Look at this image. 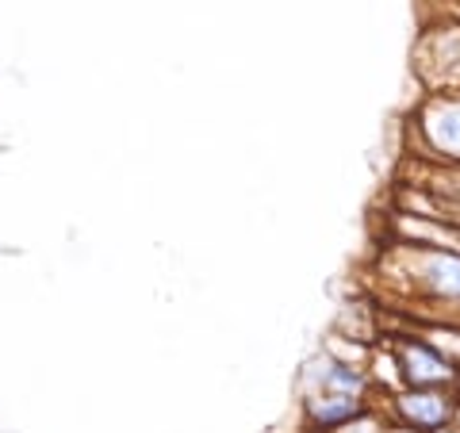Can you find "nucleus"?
Masks as SVG:
<instances>
[{
    "instance_id": "nucleus-1",
    "label": "nucleus",
    "mask_w": 460,
    "mask_h": 433,
    "mask_svg": "<svg viewBox=\"0 0 460 433\" xmlns=\"http://www.w3.org/2000/svg\"><path fill=\"white\" fill-rule=\"evenodd\" d=\"M419 162L460 165V93H426L411 115Z\"/></svg>"
},
{
    "instance_id": "nucleus-2",
    "label": "nucleus",
    "mask_w": 460,
    "mask_h": 433,
    "mask_svg": "<svg viewBox=\"0 0 460 433\" xmlns=\"http://www.w3.org/2000/svg\"><path fill=\"white\" fill-rule=\"evenodd\" d=\"M414 69L426 93H460V16H438L419 35Z\"/></svg>"
},
{
    "instance_id": "nucleus-3",
    "label": "nucleus",
    "mask_w": 460,
    "mask_h": 433,
    "mask_svg": "<svg viewBox=\"0 0 460 433\" xmlns=\"http://www.w3.org/2000/svg\"><path fill=\"white\" fill-rule=\"evenodd\" d=\"M460 407L456 387H399L395 395L384 399V411L395 422L419 429V433H441L453 426Z\"/></svg>"
},
{
    "instance_id": "nucleus-4",
    "label": "nucleus",
    "mask_w": 460,
    "mask_h": 433,
    "mask_svg": "<svg viewBox=\"0 0 460 433\" xmlns=\"http://www.w3.org/2000/svg\"><path fill=\"white\" fill-rule=\"evenodd\" d=\"M392 349H395V360H399L402 387H456L460 384V365L445 357L438 345H429L419 330L395 334Z\"/></svg>"
},
{
    "instance_id": "nucleus-5",
    "label": "nucleus",
    "mask_w": 460,
    "mask_h": 433,
    "mask_svg": "<svg viewBox=\"0 0 460 433\" xmlns=\"http://www.w3.org/2000/svg\"><path fill=\"white\" fill-rule=\"evenodd\" d=\"M299 407H304L307 433H330L334 426L349 422L353 414L376 407V399L353 392H299Z\"/></svg>"
},
{
    "instance_id": "nucleus-6",
    "label": "nucleus",
    "mask_w": 460,
    "mask_h": 433,
    "mask_svg": "<svg viewBox=\"0 0 460 433\" xmlns=\"http://www.w3.org/2000/svg\"><path fill=\"white\" fill-rule=\"evenodd\" d=\"M387 418H392V414H387L380 402H376V407H368V411H361V414H353L349 422L334 426L330 433H384V429H387Z\"/></svg>"
},
{
    "instance_id": "nucleus-7",
    "label": "nucleus",
    "mask_w": 460,
    "mask_h": 433,
    "mask_svg": "<svg viewBox=\"0 0 460 433\" xmlns=\"http://www.w3.org/2000/svg\"><path fill=\"white\" fill-rule=\"evenodd\" d=\"M441 16H460V0H445V12Z\"/></svg>"
},
{
    "instance_id": "nucleus-8",
    "label": "nucleus",
    "mask_w": 460,
    "mask_h": 433,
    "mask_svg": "<svg viewBox=\"0 0 460 433\" xmlns=\"http://www.w3.org/2000/svg\"><path fill=\"white\" fill-rule=\"evenodd\" d=\"M453 429L460 433V407H456V418H453Z\"/></svg>"
},
{
    "instance_id": "nucleus-9",
    "label": "nucleus",
    "mask_w": 460,
    "mask_h": 433,
    "mask_svg": "<svg viewBox=\"0 0 460 433\" xmlns=\"http://www.w3.org/2000/svg\"><path fill=\"white\" fill-rule=\"evenodd\" d=\"M456 392H460V384H456Z\"/></svg>"
}]
</instances>
